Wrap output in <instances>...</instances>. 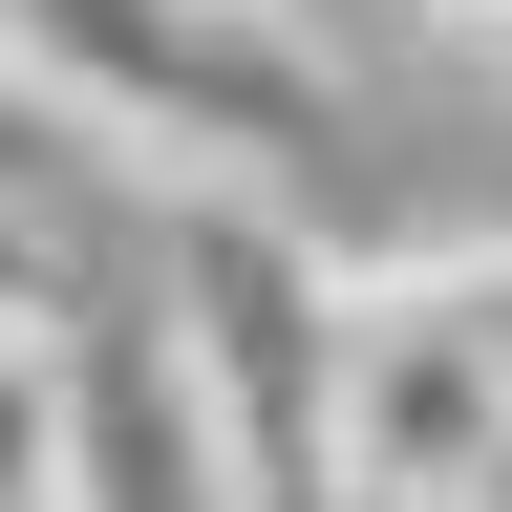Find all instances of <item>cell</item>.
<instances>
[{
  "label": "cell",
  "mask_w": 512,
  "mask_h": 512,
  "mask_svg": "<svg viewBox=\"0 0 512 512\" xmlns=\"http://www.w3.org/2000/svg\"><path fill=\"white\" fill-rule=\"evenodd\" d=\"M0 64L171 192H256V214L342 192V64L278 0H0Z\"/></svg>",
  "instance_id": "cell-1"
},
{
  "label": "cell",
  "mask_w": 512,
  "mask_h": 512,
  "mask_svg": "<svg viewBox=\"0 0 512 512\" xmlns=\"http://www.w3.org/2000/svg\"><path fill=\"white\" fill-rule=\"evenodd\" d=\"M150 342L192 363V406L235 448V512H342V235L256 214V192H171V278Z\"/></svg>",
  "instance_id": "cell-2"
},
{
  "label": "cell",
  "mask_w": 512,
  "mask_h": 512,
  "mask_svg": "<svg viewBox=\"0 0 512 512\" xmlns=\"http://www.w3.org/2000/svg\"><path fill=\"white\" fill-rule=\"evenodd\" d=\"M342 512H512V384L384 235H342Z\"/></svg>",
  "instance_id": "cell-3"
},
{
  "label": "cell",
  "mask_w": 512,
  "mask_h": 512,
  "mask_svg": "<svg viewBox=\"0 0 512 512\" xmlns=\"http://www.w3.org/2000/svg\"><path fill=\"white\" fill-rule=\"evenodd\" d=\"M64 512H235V448H214V406H192V363L150 320L64 342Z\"/></svg>",
  "instance_id": "cell-4"
},
{
  "label": "cell",
  "mask_w": 512,
  "mask_h": 512,
  "mask_svg": "<svg viewBox=\"0 0 512 512\" xmlns=\"http://www.w3.org/2000/svg\"><path fill=\"white\" fill-rule=\"evenodd\" d=\"M64 342H0V512H64Z\"/></svg>",
  "instance_id": "cell-5"
},
{
  "label": "cell",
  "mask_w": 512,
  "mask_h": 512,
  "mask_svg": "<svg viewBox=\"0 0 512 512\" xmlns=\"http://www.w3.org/2000/svg\"><path fill=\"white\" fill-rule=\"evenodd\" d=\"M384 256H406V278H427V299L491 342V384H512V235H384Z\"/></svg>",
  "instance_id": "cell-6"
},
{
  "label": "cell",
  "mask_w": 512,
  "mask_h": 512,
  "mask_svg": "<svg viewBox=\"0 0 512 512\" xmlns=\"http://www.w3.org/2000/svg\"><path fill=\"white\" fill-rule=\"evenodd\" d=\"M64 320H86V278H64V235L0 192V342H64Z\"/></svg>",
  "instance_id": "cell-7"
},
{
  "label": "cell",
  "mask_w": 512,
  "mask_h": 512,
  "mask_svg": "<svg viewBox=\"0 0 512 512\" xmlns=\"http://www.w3.org/2000/svg\"><path fill=\"white\" fill-rule=\"evenodd\" d=\"M427 22H448V43H512V0H427Z\"/></svg>",
  "instance_id": "cell-8"
}]
</instances>
